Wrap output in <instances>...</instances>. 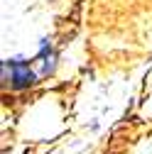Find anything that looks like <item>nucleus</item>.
I'll use <instances>...</instances> for the list:
<instances>
[{
	"mask_svg": "<svg viewBox=\"0 0 152 154\" xmlns=\"http://www.w3.org/2000/svg\"><path fill=\"white\" fill-rule=\"evenodd\" d=\"M3 66L10 69V81L8 83H10L12 91H25V88L37 83V73L32 71L27 59H5Z\"/></svg>",
	"mask_w": 152,
	"mask_h": 154,
	"instance_id": "f257e3e1",
	"label": "nucleus"
}]
</instances>
